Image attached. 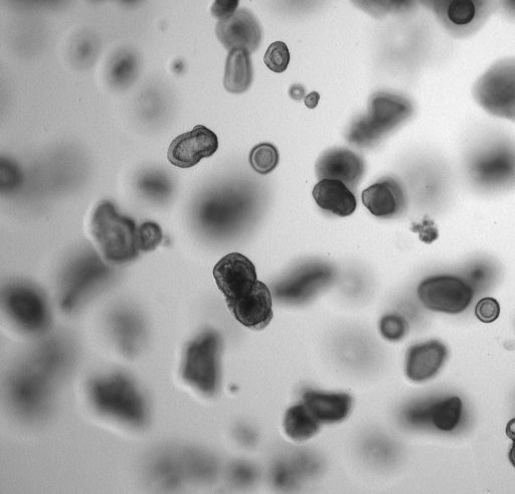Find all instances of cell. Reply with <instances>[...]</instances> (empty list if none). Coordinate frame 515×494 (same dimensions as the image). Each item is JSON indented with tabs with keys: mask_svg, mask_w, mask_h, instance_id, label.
<instances>
[{
	"mask_svg": "<svg viewBox=\"0 0 515 494\" xmlns=\"http://www.w3.org/2000/svg\"><path fill=\"white\" fill-rule=\"evenodd\" d=\"M461 170L476 195L497 197L515 191V136L503 129L485 128L466 141Z\"/></svg>",
	"mask_w": 515,
	"mask_h": 494,
	"instance_id": "1",
	"label": "cell"
},
{
	"mask_svg": "<svg viewBox=\"0 0 515 494\" xmlns=\"http://www.w3.org/2000/svg\"><path fill=\"white\" fill-rule=\"evenodd\" d=\"M214 278L234 317L252 331H261L273 319V295L258 280L253 262L240 253L222 258L214 268Z\"/></svg>",
	"mask_w": 515,
	"mask_h": 494,
	"instance_id": "2",
	"label": "cell"
},
{
	"mask_svg": "<svg viewBox=\"0 0 515 494\" xmlns=\"http://www.w3.org/2000/svg\"><path fill=\"white\" fill-rule=\"evenodd\" d=\"M91 405L102 416L132 428L149 420V407L137 383L127 374L109 373L93 378L88 385Z\"/></svg>",
	"mask_w": 515,
	"mask_h": 494,
	"instance_id": "3",
	"label": "cell"
},
{
	"mask_svg": "<svg viewBox=\"0 0 515 494\" xmlns=\"http://www.w3.org/2000/svg\"><path fill=\"white\" fill-rule=\"evenodd\" d=\"M249 209V200L240 189L216 188L196 201L192 214L194 226L207 239H226L240 229Z\"/></svg>",
	"mask_w": 515,
	"mask_h": 494,
	"instance_id": "4",
	"label": "cell"
},
{
	"mask_svg": "<svg viewBox=\"0 0 515 494\" xmlns=\"http://www.w3.org/2000/svg\"><path fill=\"white\" fill-rule=\"evenodd\" d=\"M108 262L91 248L75 254L66 264L59 282L60 307L74 313L114 277Z\"/></svg>",
	"mask_w": 515,
	"mask_h": 494,
	"instance_id": "5",
	"label": "cell"
},
{
	"mask_svg": "<svg viewBox=\"0 0 515 494\" xmlns=\"http://www.w3.org/2000/svg\"><path fill=\"white\" fill-rule=\"evenodd\" d=\"M91 232L102 257L111 265L128 264L140 254L138 226L110 201H103L96 207Z\"/></svg>",
	"mask_w": 515,
	"mask_h": 494,
	"instance_id": "6",
	"label": "cell"
},
{
	"mask_svg": "<svg viewBox=\"0 0 515 494\" xmlns=\"http://www.w3.org/2000/svg\"><path fill=\"white\" fill-rule=\"evenodd\" d=\"M57 382L28 358L17 365L7 380V397L12 410L26 421L43 419L51 410Z\"/></svg>",
	"mask_w": 515,
	"mask_h": 494,
	"instance_id": "7",
	"label": "cell"
},
{
	"mask_svg": "<svg viewBox=\"0 0 515 494\" xmlns=\"http://www.w3.org/2000/svg\"><path fill=\"white\" fill-rule=\"evenodd\" d=\"M414 113V104L407 97L377 93L371 99L368 113L351 125L348 140L358 147H372L407 123Z\"/></svg>",
	"mask_w": 515,
	"mask_h": 494,
	"instance_id": "8",
	"label": "cell"
},
{
	"mask_svg": "<svg viewBox=\"0 0 515 494\" xmlns=\"http://www.w3.org/2000/svg\"><path fill=\"white\" fill-rule=\"evenodd\" d=\"M222 339L208 329L187 346L183 364L184 381L207 397L215 396L221 386Z\"/></svg>",
	"mask_w": 515,
	"mask_h": 494,
	"instance_id": "9",
	"label": "cell"
},
{
	"mask_svg": "<svg viewBox=\"0 0 515 494\" xmlns=\"http://www.w3.org/2000/svg\"><path fill=\"white\" fill-rule=\"evenodd\" d=\"M472 96L488 115L515 124V57L491 65L475 81Z\"/></svg>",
	"mask_w": 515,
	"mask_h": 494,
	"instance_id": "10",
	"label": "cell"
},
{
	"mask_svg": "<svg viewBox=\"0 0 515 494\" xmlns=\"http://www.w3.org/2000/svg\"><path fill=\"white\" fill-rule=\"evenodd\" d=\"M2 303L10 320L28 335H42L51 324L48 299L31 282H10L2 291Z\"/></svg>",
	"mask_w": 515,
	"mask_h": 494,
	"instance_id": "11",
	"label": "cell"
},
{
	"mask_svg": "<svg viewBox=\"0 0 515 494\" xmlns=\"http://www.w3.org/2000/svg\"><path fill=\"white\" fill-rule=\"evenodd\" d=\"M455 39L478 33L497 11L498 0H419Z\"/></svg>",
	"mask_w": 515,
	"mask_h": 494,
	"instance_id": "12",
	"label": "cell"
},
{
	"mask_svg": "<svg viewBox=\"0 0 515 494\" xmlns=\"http://www.w3.org/2000/svg\"><path fill=\"white\" fill-rule=\"evenodd\" d=\"M334 278L335 271L328 263L304 262L273 285V299L286 305L306 304L329 287Z\"/></svg>",
	"mask_w": 515,
	"mask_h": 494,
	"instance_id": "13",
	"label": "cell"
},
{
	"mask_svg": "<svg viewBox=\"0 0 515 494\" xmlns=\"http://www.w3.org/2000/svg\"><path fill=\"white\" fill-rule=\"evenodd\" d=\"M418 297L431 311L459 314L469 307L474 292L462 277L437 275L420 283Z\"/></svg>",
	"mask_w": 515,
	"mask_h": 494,
	"instance_id": "14",
	"label": "cell"
},
{
	"mask_svg": "<svg viewBox=\"0 0 515 494\" xmlns=\"http://www.w3.org/2000/svg\"><path fill=\"white\" fill-rule=\"evenodd\" d=\"M107 327L113 343L127 357H133L143 349L147 327L143 315L135 307L119 305L107 316Z\"/></svg>",
	"mask_w": 515,
	"mask_h": 494,
	"instance_id": "15",
	"label": "cell"
},
{
	"mask_svg": "<svg viewBox=\"0 0 515 494\" xmlns=\"http://www.w3.org/2000/svg\"><path fill=\"white\" fill-rule=\"evenodd\" d=\"M219 149L217 134L204 125L176 137L167 150V159L179 169H191Z\"/></svg>",
	"mask_w": 515,
	"mask_h": 494,
	"instance_id": "16",
	"label": "cell"
},
{
	"mask_svg": "<svg viewBox=\"0 0 515 494\" xmlns=\"http://www.w3.org/2000/svg\"><path fill=\"white\" fill-rule=\"evenodd\" d=\"M366 172L364 159L347 148H333L324 152L316 162V176L321 180H335L355 190Z\"/></svg>",
	"mask_w": 515,
	"mask_h": 494,
	"instance_id": "17",
	"label": "cell"
},
{
	"mask_svg": "<svg viewBox=\"0 0 515 494\" xmlns=\"http://www.w3.org/2000/svg\"><path fill=\"white\" fill-rule=\"evenodd\" d=\"M220 43L230 52H256L262 42V29L255 16L247 9L238 10L228 19L219 21L216 28Z\"/></svg>",
	"mask_w": 515,
	"mask_h": 494,
	"instance_id": "18",
	"label": "cell"
},
{
	"mask_svg": "<svg viewBox=\"0 0 515 494\" xmlns=\"http://www.w3.org/2000/svg\"><path fill=\"white\" fill-rule=\"evenodd\" d=\"M362 199L370 213L380 219H396L407 211V194L393 178H385L366 189Z\"/></svg>",
	"mask_w": 515,
	"mask_h": 494,
	"instance_id": "19",
	"label": "cell"
},
{
	"mask_svg": "<svg viewBox=\"0 0 515 494\" xmlns=\"http://www.w3.org/2000/svg\"><path fill=\"white\" fill-rule=\"evenodd\" d=\"M447 359V347L440 341L432 340L415 345L407 352L406 376L415 383L430 381L441 372Z\"/></svg>",
	"mask_w": 515,
	"mask_h": 494,
	"instance_id": "20",
	"label": "cell"
},
{
	"mask_svg": "<svg viewBox=\"0 0 515 494\" xmlns=\"http://www.w3.org/2000/svg\"><path fill=\"white\" fill-rule=\"evenodd\" d=\"M75 357L72 342L56 336L37 346L28 359L58 382L71 371Z\"/></svg>",
	"mask_w": 515,
	"mask_h": 494,
	"instance_id": "21",
	"label": "cell"
},
{
	"mask_svg": "<svg viewBox=\"0 0 515 494\" xmlns=\"http://www.w3.org/2000/svg\"><path fill=\"white\" fill-rule=\"evenodd\" d=\"M302 402L321 425L341 423L353 409V398L347 393L306 390Z\"/></svg>",
	"mask_w": 515,
	"mask_h": 494,
	"instance_id": "22",
	"label": "cell"
},
{
	"mask_svg": "<svg viewBox=\"0 0 515 494\" xmlns=\"http://www.w3.org/2000/svg\"><path fill=\"white\" fill-rule=\"evenodd\" d=\"M150 480L164 490L180 488L188 480L181 451L162 449L147 464Z\"/></svg>",
	"mask_w": 515,
	"mask_h": 494,
	"instance_id": "23",
	"label": "cell"
},
{
	"mask_svg": "<svg viewBox=\"0 0 515 494\" xmlns=\"http://www.w3.org/2000/svg\"><path fill=\"white\" fill-rule=\"evenodd\" d=\"M312 196L321 210L341 218L352 216L358 207L353 191L340 181H319Z\"/></svg>",
	"mask_w": 515,
	"mask_h": 494,
	"instance_id": "24",
	"label": "cell"
},
{
	"mask_svg": "<svg viewBox=\"0 0 515 494\" xmlns=\"http://www.w3.org/2000/svg\"><path fill=\"white\" fill-rule=\"evenodd\" d=\"M250 54L246 50L229 52L224 77V87L228 92L243 94L251 87L253 66Z\"/></svg>",
	"mask_w": 515,
	"mask_h": 494,
	"instance_id": "25",
	"label": "cell"
},
{
	"mask_svg": "<svg viewBox=\"0 0 515 494\" xmlns=\"http://www.w3.org/2000/svg\"><path fill=\"white\" fill-rule=\"evenodd\" d=\"M135 186L144 199L155 205L168 203L175 193L173 180L166 173L155 169L140 173Z\"/></svg>",
	"mask_w": 515,
	"mask_h": 494,
	"instance_id": "26",
	"label": "cell"
},
{
	"mask_svg": "<svg viewBox=\"0 0 515 494\" xmlns=\"http://www.w3.org/2000/svg\"><path fill=\"white\" fill-rule=\"evenodd\" d=\"M283 427L288 438L295 442H304L314 437L321 424L311 414L303 402L290 407L284 416Z\"/></svg>",
	"mask_w": 515,
	"mask_h": 494,
	"instance_id": "27",
	"label": "cell"
},
{
	"mask_svg": "<svg viewBox=\"0 0 515 494\" xmlns=\"http://www.w3.org/2000/svg\"><path fill=\"white\" fill-rule=\"evenodd\" d=\"M498 264L489 257H477L467 263L463 279L475 294L489 291L499 277Z\"/></svg>",
	"mask_w": 515,
	"mask_h": 494,
	"instance_id": "28",
	"label": "cell"
},
{
	"mask_svg": "<svg viewBox=\"0 0 515 494\" xmlns=\"http://www.w3.org/2000/svg\"><path fill=\"white\" fill-rule=\"evenodd\" d=\"M181 453L188 480L204 483L216 476L218 465L209 453L195 448L185 449Z\"/></svg>",
	"mask_w": 515,
	"mask_h": 494,
	"instance_id": "29",
	"label": "cell"
},
{
	"mask_svg": "<svg viewBox=\"0 0 515 494\" xmlns=\"http://www.w3.org/2000/svg\"><path fill=\"white\" fill-rule=\"evenodd\" d=\"M462 401L459 397L432 402L431 424L438 430L449 432L457 428L462 415Z\"/></svg>",
	"mask_w": 515,
	"mask_h": 494,
	"instance_id": "30",
	"label": "cell"
},
{
	"mask_svg": "<svg viewBox=\"0 0 515 494\" xmlns=\"http://www.w3.org/2000/svg\"><path fill=\"white\" fill-rule=\"evenodd\" d=\"M137 73L136 57L123 51L113 57L108 69V81L116 89H125L134 82Z\"/></svg>",
	"mask_w": 515,
	"mask_h": 494,
	"instance_id": "31",
	"label": "cell"
},
{
	"mask_svg": "<svg viewBox=\"0 0 515 494\" xmlns=\"http://www.w3.org/2000/svg\"><path fill=\"white\" fill-rule=\"evenodd\" d=\"M278 149L270 143L255 146L250 153V164L253 170L262 176L271 174L279 164Z\"/></svg>",
	"mask_w": 515,
	"mask_h": 494,
	"instance_id": "32",
	"label": "cell"
},
{
	"mask_svg": "<svg viewBox=\"0 0 515 494\" xmlns=\"http://www.w3.org/2000/svg\"><path fill=\"white\" fill-rule=\"evenodd\" d=\"M381 336L389 342L397 343L405 339L409 332L407 320L400 314L390 313L382 317L380 324Z\"/></svg>",
	"mask_w": 515,
	"mask_h": 494,
	"instance_id": "33",
	"label": "cell"
},
{
	"mask_svg": "<svg viewBox=\"0 0 515 494\" xmlns=\"http://www.w3.org/2000/svg\"><path fill=\"white\" fill-rule=\"evenodd\" d=\"M139 112L145 123H159L166 112V105L162 96L154 91L144 94L140 102Z\"/></svg>",
	"mask_w": 515,
	"mask_h": 494,
	"instance_id": "34",
	"label": "cell"
},
{
	"mask_svg": "<svg viewBox=\"0 0 515 494\" xmlns=\"http://www.w3.org/2000/svg\"><path fill=\"white\" fill-rule=\"evenodd\" d=\"M24 176L17 164L3 158L0 162V189L4 194L15 193L23 184Z\"/></svg>",
	"mask_w": 515,
	"mask_h": 494,
	"instance_id": "35",
	"label": "cell"
},
{
	"mask_svg": "<svg viewBox=\"0 0 515 494\" xmlns=\"http://www.w3.org/2000/svg\"><path fill=\"white\" fill-rule=\"evenodd\" d=\"M432 402H417L409 405L403 411V421L412 428H426L431 424Z\"/></svg>",
	"mask_w": 515,
	"mask_h": 494,
	"instance_id": "36",
	"label": "cell"
},
{
	"mask_svg": "<svg viewBox=\"0 0 515 494\" xmlns=\"http://www.w3.org/2000/svg\"><path fill=\"white\" fill-rule=\"evenodd\" d=\"M264 62L274 73L285 72L290 62V53L286 44L279 41L273 43L265 54Z\"/></svg>",
	"mask_w": 515,
	"mask_h": 494,
	"instance_id": "37",
	"label": "cell"
},
{
	"mask_svg": "<svg viewBox=\"0 0 515 494\" xmlns=\"http://www.w3.org/2000/svg\"><path fill=\"white\" fill-rule=\"evenodd\" d=\"M163 240V233L158 224L147 221L138 227V245L140 252L155 250Z\"/></svg>",
	"mask_w": 515,
	"mask_h": 494,
	"instance_id": "38",
	"label": "cell"
},
{
	"mask_svg": "<svg viewBox=\"0 0 515 494\" xmlns=\"http://www.w3.org/2000/svg\"><path fill=\"white\" fill-rule=\"evenodd\" d=\"M302 472L298 465L278 462L273 469V480L277 487L288 489L293 487Z\"/></svg>",
	"mask_w": 515,
	"mask_h": 494,
	"instance_id": "39",
	"label": "cell"
},
{
	"mask_svg": "<svg viewBox=\"0 0 515 494\" xmlns=\"http://www.w3.org/2000/svg\"><path fill=\"white\" fill-rule=\"evenodd\" d=\"M351 2L374 18H384L393 13L390 0H351Z\"/></svg>",
	"mask_w": 515,
	"mask_h": 494,
	"instance_id": "40",
	"label": "cell"
},
{
	"mask_svg": "<svg viewBox=\"0 0 515 494\" xmlns=\"http://www.w3.org/2000/svg\"><path fill=\"white\" fill-rule=\"evenodd\" d=\"M475 315L481 322L492 323L500 315V305L492 297L482 298L476 304Z\"/></svg>",
	"mask_w": 515,
	"mask_h": 494,
	"instance_id": "41",
	"label": "cell"
},
{
	"mask_svg": "<svg viewBox=\"0 0 515 494\" xmlns=\"http://www.w3.org/2000/svg\"><path fill=\"white\" fill-rule=\"evenodd\" d=\"M255 477V469L245 462H237L230 469V478L237 485L246 486L252 483Z\"/></svg>",
	"mask_w": 515,
	"mask_h": 494,
	"instance_id": "42",
	"label": "cell"
},
{
	"mask_svg": "<svg viewBox=\"0 0 515 494\" xmlns=\"http://www.w3.org/2000/svg\"><path fill=\"white\" fill-rule=\"evenodd\" d=\"M240 0H215L211 12L217 20H225L233 16L239 8Z\"/></svg>",
	"mask_w": 515,
	"mask_h": 494,
	"instance_id": "43",
	"label": "cell"
},
{
	"mask_svg": "<svg viewBox=\"0 0 515 494\" xmlns=\"http://www.w3.org/2000/svg\"><path fill=\"white\" fill-rule=\"evenodd\" d=\"M95 54V47L91 42L85 40L77 47V56L78 59L82 62H90Z\"/></svg>",
	"mask_w": 515,
	"mask_h": 494,
	"instance_id": "44",
	"label": "cell"
},
{
	"mask_svg": "<svg viewBox=\"0 0 515 494\" xmlns=\"http://www.w3.org/2000/svg\"><path fill=\"white\" fill-rule=\"evenodd\" d=\"M419 0H390L393 13H406L411 11Z\"/></svg>",
	"mask_w": 515,
	"mask_h": 494,
	"instance_id": "45",
	"label": "cell"
},
{
	"mask_svg": "<svg viewBox=\"0 0 515 494\" xmlns=\"http://www.w3.org/2000/svg\"><path fill=\"white\" fill-rule=\"evenodd\" d=\"M497 11L515 20V0H498Z\"/></svg>",
	"mask_w": 515,
	"mask_h": 494,
	"instance_id": "46",
	"label": "cell"
},
{
	"mask_svg": "<svg viewBox=\"0 0 515 494\" xmlns=\"http://www.w3.org/2000/svg\"><path fill=\"white\" fill-rule=\"evenodd\" d=\"M320 95L317 92H312L304 98V103L307 108L315 109L319 103Z\"/></svg>",
	"mask_w": 515,
	"mask_h": 494,
	"instance_id": "47",
	"label": "cell"
},
{
	"mask_svg": "<svg viewBox=\"0 0 515 494\" xmlns=\"http://www.w3.org/2000/svg\"><path fill=\"white\" fill-rule=\"evenodd\" d=\"M289 94L294 100H301L305 98V89L301 85H294L291 87Z\"/></svg>",
	"mask_w": 515,
	"mask_h": 494,
	"instance_id": "48",
	"label": "cell"
},
{
	"mask_svg": "<svg viewBox=\"0 0 515 494\" xmlns=\"http://www.w3.org/2000/svg\"><path fill=\"white\" fill-rule=\"evenodd\" d=\"M252 435H250V430L247 428L239 429L237 433L239 440L245 444H250V438H254Z\"/></svg>",
	"mask_w": 515,
	"mask_h": 494,
	"instance_id": "49",
	"label": "cell"
},
{
	"mask_svg": "<svg viewBox=\"0 0 515 494\" xmlns=\"http://www.w3.org/2000/svg\"><path fill=\"white\" fill-rule=\"evenodd\" d=\"M512 440V445L508 453V459L511 465L515 468V435L510 438Z\"/></svg>",
	"mask_w": 515,
	"mask_h": 494,
	"instance_id": "50",
	"label": "cell"
},
{
	"mask_svg": "<svg viewBox=\"0 0 515 494\" xmlns=\"http://www.w3.org/2000/svg\"><path fill=\"white\" fill-rule=\"evenodd\" d=\"M506 435L510 439L515 435V418L511 419L506 425Z\"/></svg>",
	"mask_w": 515,
	"mask_h": 494,
	"instance_id": "51",
	"label": "cell"
},
{
	"mask_svg": "<svg viewBox=\"0 0 515 494\" xmlns=\"http://www.w3.org/2000/svg\"><path fill=\"white\" fill-rule=\"evenodd\" d=\"M121 2L126 3V4H132V3L137 2V0H121Z\"/></svg>",
	"mask_w": 515,
	"mask_h": 494,
	"instance_id": "52",
	"label": "cell"
}]
</instances>
